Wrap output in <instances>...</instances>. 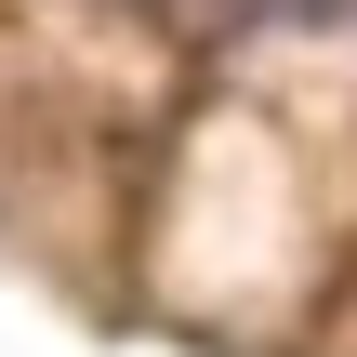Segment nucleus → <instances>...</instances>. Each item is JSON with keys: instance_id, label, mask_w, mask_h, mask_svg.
I'll list each match as a JSON object with an SVG mask.
<instances>
[{"instance_id": "1", "label": "nucleus", "mask_w": 357, "mask_h": 357, "mask_svg": "<svg viewBox=\"0 0 357 357\" xmlns=\"http://www.w3.org/2000/svg\"><path fill=\"white\" fill-rule=\"evenodd\" d=\"M278 13H344V0H278Z\"/></svg>"}]
</instances>
